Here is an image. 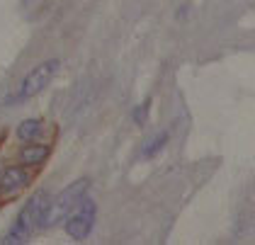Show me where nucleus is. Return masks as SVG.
<instances>
[{"label":"nucleus","mask_w":255,"mask_h":245,"mask_svg":"<svg viewBox=\"0 0 255 245\" xmlns=\"http://www.w3.org/2000/svg\"><path fill=\"white\" fill-rule=\"evenodd\" d=\"M46 204H49L46 192H37V194H34L24 207H22V211L17 214L15 224L10 226V231H7V236H5V241H2V243H7V245L24 243V241L32 236V231L41 224V216H44Z\"/></svg>","instance_id":"f257e3e1"},{"label":"nucleus","mask_w":255,"mask_h":245,"mask_svg":"<svg viewBox=\"0 0 255 245\" xmlns=\"http://www.w3.org/2000/svg\"><path fill=\"white\" fill-rule=\"evenodd\" d=\"M88 187H90V180H78V182H71L66 189H61L59 194L46 204V209H44V216H41V228H51L54 224H59V221H63L71 211H73V207L78 204L80 199L85 197V192H88Z\"/></svg>","instance_id":"f03ea898"},{"label":"nucleus","mask_w":255,"mask_h":245,"mask_svg":"<svg viewBox=\"0 0 255 245\" xmlns=\"http://www.w3.org/2000/svg\"><path fill=\"white\" fill-rule=\"evenodd\" d=\"M95 216H98V207L93 199L83 197L78 204L73 207V211L68 214V221H66V233L73 238V241H85L93 226H95Z\"/></svg>","instance_id":"7ed1b4c3"},{"label":"nucleus","mask_w":255,"mask_h":245,"mask_svg":"<svg viewBox=\"0 0 255 245\" xmlns=\"http://www.w3.org/2000/svg\"><path fill=\"white\" fill-rule=\"evenodd\" d=\"M56 71H59V61L56 58H49V61H44L39 63L37 68H32L27 78L22 80L20 90L15 95V100L17 102H24V100H32V97H37V95L51 83V78L56 76Z\"/></svg>","instance_id":"20e7f679"},{"label":"nucleus","mask_w":255,"mask_h":245,"mask_svg":"<svg viewBox=\"0 0 255 245\" xmlns=\"http://www.w3.org/2000/svg\"><path fill=\"white\" fill-rule=\"evenodd\" d=\"M27 182H29V175L22 168L12 165V168L5 170L2 177H0V194H17Z\"/></svg>","instance_id":"39448f33"},{"label":"nucleus","mask_w":255,"mask_h":245,"mask_svg":"<svg viewBox=\"0 0 255 245\" xmlns=\"http://www.w3.org/2000/svg\"><path fill=\"white\" fill-rule=\"evenodd\" d=\"M49 155H51L49 146H44V143H29V146H24L20 151V160L24 165H39Z\"/></svg>","instance_id":"423d86ee"},{"label":"nucleus","mask_w":255,"mask_h":245,"mask_svg":"<svg viewBox=\"0 0 255 245\" xmlns=\"http://www.w3.org/2000/svg\"><path fill=\"white\" fill-rule=\"evenodd\" d=\"M39 131H41L39 119H24L20 126H17V138H20V141H32V138H37Z\"/></svg>","instance_id":"0eeeda50"},{"label":"nucleus","mask_w":255,"mask_h":245,"mask_svg":"<svg viewBox=\"0 0 255 245\" xmlns=\"http://www.w3.org/2000/svg\"><path fill=\"white\" fill-rule=\"evenodd\" d=\"M165 141H168V131H160L156 138H151V141L143 146V158H153V155L165 146Z\"/></svg>","instance_id":"6e6552de"},{"label":"nucleus","mask_w":255,"mask_h":245,"mask_svg":"<svg viewBox=\"0 0 255 245\" xmlns=\"http://www.w3.org/2000/svg\"><path fill=\"white\" fill-rule=\"evenodd\" d=\"M146 112H148V100L138 105V110L134 112V122H136V124H143V122H146Z\"/></svg>","instance_id":"1a4fd4ad"}]
</instances>
